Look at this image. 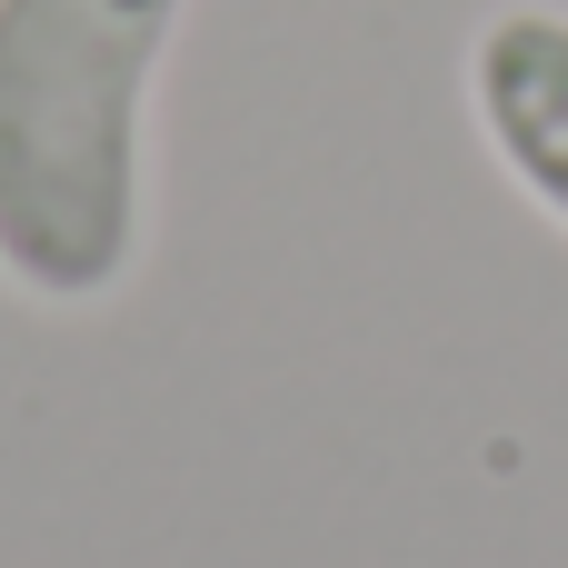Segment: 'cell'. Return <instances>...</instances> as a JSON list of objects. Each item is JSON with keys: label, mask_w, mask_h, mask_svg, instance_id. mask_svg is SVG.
Returning <instances> with one entry per match:
<instances>
[{"label": "cell", "mask_w": 568, "mask_h": 568, "mask_svg": "<svg viewBox=\"0 0 568 568\" xmlns=\"http://www.w3.org/2000/svg\"><path fill=\"white\" fill-rule=\"evenodd\" d=\"M190 0H0V290L110 310L150 250V90Z\"/></svg>", "instance_id": "cell-1"}, {"label": "cell", "mask_w": 568, "mask_h": 568, "mask_svg": "<svg viewBox=\"0 0 568 568\" xmlns=\"http://www.w3.org/2000/svg\"><path fill=\"white\" fill-rule=\"evenodd\" d=\"M479 150L499 160V180L568 240V10L559 0H509L469 30L459 60Z\"/></svg>", "instance_id": "cell-2"}]
</instances>
